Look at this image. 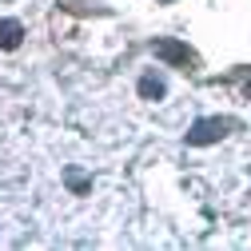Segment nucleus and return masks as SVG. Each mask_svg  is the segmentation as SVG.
I'll list each match as a JSON object with an SVG mask.
<instances>
[{
	"label": "nucleus",
	"mask_w": 251,
	"mask_h": 251,
	"mask_svg": "<svg viewBox=\"0 0 251 251\" xmlns=\"http://www.w3.org/2000/svg\"><path fill=\"white\" fill-rule=\"evenodd\" d=\"M227 128H231L227 120H196V124H192V132H187V144H192V148L215 144V140H224V136H227Z\"/></svg>",
	"instance_id": "nucleus-1"
},
{
	"label": "nucleus",
	"mask_w": 251,
	"mask_h": 251,
	"mask_svg": "<svg viewBox=\"0 0 251 251\" xmlns=\"http://www.w3.org/2000/svg\"><path fill=\"white\" fill-rule=\"evenodd\" d=\"M151 52L160 56V60H168V64H179V68H183V64H192V48L179 44V40H155Z\"/></svg>",
	"instance_id": "nucleus-2"
},
{
	"label": "nucleus",
	"mask_w": 251,
	"mask_h": 251,
	"mask_svg": "<svg viewBox=\"0 0 251 251\" xmlns=\"http://www.w3.org/2000/svg\"><path fill=\"white\" fill-rule=\"evenodd\" d=\"M20 36H24V24L20 20H0V48H16L20 44Z\"/></svg>",
	"instance_id": "nucleus-3"
},
{
	"label": "nucleus",
	"mask_w": 251,
	"mask_h": 251,
	"mask_svg": "<svg viewBox=\"0 0 251 251\" xmlns=\"http://www.w3.org/2000/svg\"><path fill=\"white\" fill-rule=\"evenodd\" d=\"M140 96L144 100H164L168 96V84L160 76H140Z\"/></svg>",
	"instance_id": "nucleus-4"
},
{
	"label": "nucleus",
	"mask_w": 251,
	"mask_h": 251,
	"mask_svg": "<svg viewBox=\"0 0 251 251\" xmlns=\"http://www.w3.org/2000/svg\"><path fill=\"white\" fill-rule=\"evenodd\" d=\"M64 179H68V187H72V192H76V196H84V192H88V187H92V179H88L84 172H76V168H68V172H64Z\"/></svg>",
	"instance_id": "nucleus-5"
}]
</instances>
